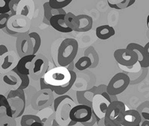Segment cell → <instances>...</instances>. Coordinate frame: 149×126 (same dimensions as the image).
<instances>
[{
	"label": "cell",
	"instance_id": "obj_1",
	"mask_svg": "<svg viewBox=\"0 0 149 126\" xmlns=\"http://www.w3.org/2000/svg\"><path fill=\"white\" fill-rule=\"evenodd\" d=\"M78 51L76 39L67 38L62 41L58 50V63L61 67H67L74 60Z\"/></svg>",
	"mask_w": 149,
	"mask_h": 126
},
{
	"label": "cell",
	"instance_id": "obj_2",
	"mask_svg": "<svg viewBox=\"0 0 149 126\" xmlns=\"http://www.w3.org/2000/svg\"><path fill=\"white\" fill-rule=\"evenodd\" d=\"M126 111L125 105L122 101H113L109 104L104 117V126H116L122 114Z\"/></svg>",
	"mask_w": 149,
	"mask_h": 126
},
{
	"label": "cell",
	"instance_id": "obj_3",
	"mask_svg": "<svg viewBox=\"0 0 149 126\" xmlns=\"http://www.w3.org/2000/svg\"><path fill=\"white\" fill-rule=\"evenodd\" d=\"M49 67V59L43 54H36L32 62L29 63V76L33 80H40L47 73Z\"/></svg>",
	"mask_w": 149,
	"mask_h": 126
},
{
	"label": "cell",
	"instance_id": "obj_4",
	"mask_svg": "<svg viewBox=\"0 0 149 126\" xmlns=\"http://www.w3.org/2000/svg\"><path fill=\"white\" fill-rule=\"evenodd\" d=\"M130 79L127 74L119 72L112 77L107 85V91L110 95L117 96L122 94L130 85Z\"/></svg>",
	"mask_w": 149,
	"mask_h": 126
},
{
	"label": "cell",
	"instance_id": "obj_5",
	"mask_svg": "<svg viewBox=\"0 0 149 126\" xmlns=\"http://www.w3.org/2000/svg\"><path fill=\"white\" fill-rule=\"evenodd\" d=\"M54 93L49 89H40L34 94L31 106L35 111H41L51 106L54 102Z\"/></svg>",
	"mask_w": 149,
	"mask_h": 126
},
{
	"label": "cell",
	"instance_id": "obj_6",
	"mask_svg": "<svg viewBox=\"0 0 149 126\" xmlns=\"http://www.w3.org/2000/svg\"><path fill=\"white\" fill-rule=\"evenodd\" d=\"M113 56L117 63L124 67H132L138 62L137 54L130 49H116L114 51Z\"/></svg>",
	"mask_w": 149,
	"mask_h": 126
},
{
	"label": "cell",
	"instance_id": "obj_7",
	"mask_svg": "<svg viewBox=\"0 0 149 126\" xmlns=\"http://www.w3.org/2000/svg\"><path fill=\"white\" fill-rule=\"evenodd\" d=\"M93 115V110L91 107L86 105L78 104L71 108L70 111V120L75 123H84L88 122Z\"/></svg>",
	"mask_w": 149,
	"mask_h": 126
},
{
	"label": "cell",
	"instance_id": "obj_8",
	"mask_svg": "<svg viewBox=\"0 0 149 126\" xmlns=\"http://www.w3.org/2000/svg\"><path fill=\"white\" fill-rule=\"evenodd\" d=\"M33 48L34 45L32 39L29 36V31H26L17 36L16 49L19 57L21 58L25 56L33 54Z\"/></svg>",
	"mask_w": 149,
	"mask_h": 126
},
{
	"label": "cell",
	"instance_id": "obj_9",
	"mask_svg": "<svg viewBox=\"0 0 149 126\" xmlns=\"http://www.w3.org/2000/svg\"><path fill=\"white\" fill-rule=\"evenodd\" d=\"M110 103V102L101 94H95L93 98V105H92L93 112L98 118L102 119L104 117L105 112L107 111Z\"/></svg>",
	"mask_w": 149,
	"mask_h": 126
},
{
	"label": "cell",
	"instance_id": "obj_10",
	"mask_svg": "<svg viewBox=\"0 0 149 126\" xmlns=\"http://www.w3.org/2000/svg\"><path fill=\"white\" fill-rule=\"evenodd\" d=\"M142 122L139 113L137 110H127L122 114L119 123L122 126H140Z\"/></svg>",
	"mask_w": 149,
	"mask_h": 126
},
{
	"label": "cell",
	"instance_id": "obj_11",
	"mask_svg": "<svg viewBox=\"0 0 149 126\" xmlns=\"http://www.w3.org/2000/svg\"><path fill=\"white\" fill-rule=\"evenodd\" d=\"M126 48L130 49L136 53L138 56V62L142 68H148L149 67V55L144 48V46H142L138 43H129Z\"/></svg>",
	"mask_w": 149,
	"mask_h": 126
},
{
	"label": "cell",
	"instance_id": "obj_12",
	"mask_svg": "<svg viewBox=\"0 0 149 126\" xmlns=\"http://www.w3.org/2000/svg\"><path fill=\"white\" fill-rule=\"evenodd\" d=\"M64 17L65 14H58V15L52 16L49 20L50 25L58 32L64 33V34L72 32L73 30L67 27L65 24Z\"/></svg>",
	"mask_w": 149,
	"mask_h": 126
},
{
	"label": "cell",
	"instance_id": "obj_13",
	"mask_svg": "<svg viewBox=\"0 0 149 126\" xmlns=\"http://www.w3.org/2000/svg\"><path fill=\"white\" fill-rule=\"evenodd\" d=\"M96 94V87H93L89 90L78 91L76 93L77 100L78 103L81 105H86L92 108L93 98Z\"/></svg>",
	"mask_w": 149,
	"mask_h": 126
},
{
	"label": "cell",
	"instance_id": "obj_14",
	"mask_svg": "<svg viewBox=\"0 0 149 126\" xmlns=\"http://www.w3.org/2000/svg\"><path fill=\"white\" fill-rule=\"evenodd\" d=\"M36 54H31V55L25 56H22L18 61L17 64L14 67V70L17 71L19 74H23V75H29L30 73L29 70V63L32 62L34 58L35 57Z\"/></svg>",
	"mask_w": 149,
	"mask_h": 126
},
{
	"label": "cell",
	"instance_id": "obj_15",
	"mask_svg": "<svg viewBox=\"0 0 149 126\" xmlns=\"http://www.w3.org/2000/svg\"><path fill=\"white\" fill-rule=\"evenodd\" d=\"M116 34L115 29L109 25H100L95 29V35L97 38L102 40H107Z\"/></svg>",
	"mask_w": 149,
	"mask_h": 126
},
{
	"label": "cell",
	"instance_id": "obj_16",
	"mask_svg": "<svg viewBox=\"0 0 149 126\" xmlns=\"http://www.w3.org/2000/svg\"><path fill=\"white\" fill-rule=\"evenodd\" d=\"M79 20V28L75 31L76 32H88L93 28V20L91 17L86 14H81L77 16Z\"/></svg>",
	"mask_w": 149,
	"mask_h": 126
},
{
	"label": "cell",
	"instance_id": "obj_17",
	"mask_svg": "<svg viewBox=\"0 0 149 126\" xmlns=\"http://www.w3.org/2000/svg\"><path fill=\"white\" fill-rule=\"evenodd\" d=\"M64 22L66 26L71 28L73 31H75L79 28V20L78 17L71 12L65 14Z\"/></svg>",
	"mask_w": 149,
	"mask_h": 126
},
{
	"label": "cell",
	"instance_id": "obj_18",
	"mask_svg": "<svg viewBox=\"0 0 149 126\" xmlns=\"http://www.w3.org/2000/svg\"><path fill=\"white\" fill-rule=\"evenodd\" d=\"M19 78L18 76L14 72V71H10V72L5 73L2 76V81L5 85L9 86H16L17 85H19Z\"/></svg>",
	"mask_w": 149,
	"mask_h": 126
},
{
	"label": "cell",
	"instance_id": "obj_19",
	"mask_svg": "<svg viewBox=\"0 0 149 126\" xmlns=\"http://www.w3.org/2000/svg\"><path fill=\"white\" fill-rule=\"evenodd\" d=\"M84 56H87L92 61V65L90 68H95L98 66L99 63V56L95 48L93 47H90L84 51Z\"/></svg>",
	"mask_w": 149,
	"mask_h": 126
},
{
	"label": "cell",
	"instance_id": "obj_20",
	"mask_svg": "<svg viewBox=\"0 0 149 126\" xmlns=\"http://www.w3.org/2000/svg\"><path fill=\"white\" fill-rule=\"evenodd\" d=\"M92 65V61L87 56H83L78 59L75 64L74 67L78 69V71H84L86 69L90 68Z\"/></svg>",
	"mask_w": 149,
	"mask_h": 126
},
{
	"label": "cell",
	"instance_id": "obj_21",
	"mask_svg": "<svg viewBox=\"0 0 149 126\" xmlns=\"http://www.w3.org/2000/svg\"><path fill=\"white\" fill-rule=\"evenodd\" d=\"M2 109L5 111V115L10 116V117H13L12 109L10 104H9L8 99H7V97L5 96H4L2 94H0V115L3 114Z\"/></svg>",
	"mask_w": 149,
	"mask_h": 126
},
{
	"label": "cell",
	"instance_id": "obj_22",
	"mask_svg": "<svg viewBox=\"0 0 149 126\" xmlns=\"http://www.w3.org/2000/svg\"><path fill=\"white\" fill-rule=\"evenodd\" d=\"M34 122L42 123V119L37 115L34 114H26L22 115L20 120L21 126H30Z\"/></svg>",
	"mask_w": 149,
	"mask_h": 126
},
{
	"label": "cell",
	"instance_id": "obj_23",
	"mask_svg": "<svg viewBox=\"0 0 149 126\" xmlns=\"http://www.w3.org/2000/svg\"><path fill=\"white\" fill-rule=\"evenodd\" d=\"M29 36H30L31 39H32L33 42V45H34L33 54H36L38 52V50L41 46V43H42L40 35L37 32H31L29 33Z\"/></svg>",
	"mask_w": 149,
	"mask_h": 126
},
{
	"label": "cell",
	"instance_id": "obj_24",
	"mask_svg": "<svg viewBox=\"0 0 149 126\" xmlns=\"http://www.w3.org/2000/svg\"><path fill=\"white\" fill-rule=\"evenodd\" d=\"M135 2L136 0H123V1H121L118 3L108 4V5L111 8L116 9V10H123V9L130 7Z\"/></svg>",
	"mask_w": 149,
	"mask_h": 126
},
{
	"label": "cell",
	"instance_id": "obj_25",
	"mask_svg": "<svg viewBox=\"0 0 149 126\" xmlns=\"http://www.w3.org/2000/svg\"><path fill=\"white\" fill-rule=\"evenodd\" d=\"M72 1L73 0H49V3L52 9H63Z\"/></svg>",
	"mask_w": 149,
	"mask_h": 126
},
{
	"label": "cell",
	"instance_id": "obj_26",
	"mask_svg": "<svg viewBox=\"0 0 149 126\" xmlns=\"http://www.w3.org/2000/svg\"><path fill=\"white\" fill-rule=\"evenodd\" d=\"M12 71H14L17 76H18V77L19 78V80H20V85L17 87V89H21V90H24L27 88L30 85V77H29V75H23V74H19V72H17V71L14 70V69H12Z\"/></svg>",
	"mask_w": 149,
	"mask_h": 126
},
{
	"label": "cell",
	"instance_id": "obj_27",
	"mask_svg": "<svg viewBox=\"0 0 149 126\" xmlns=\"http://www.w3.org/2000/svg\"><path fill=\"white\" fill-rule=\"evenodd\" d=\"M138 112L139 113L142 119L149 120V102H145L138 107Z\"/></svg>",
	"mask_w": 149,
	"mask_h": 126
},
{
	"label": "cell",
	"instance_id": "obj_28",
	"mask_svg": "<svg viewBox=\"0 0 149 126\" xmlns=\"http://www.w3.org/2000/svg\"><path fill=\"white\" fill-rule=\"evenodd\" d=\"M0 126H17L16 119L5 114L0 115Z\"/></svg>",
	"mask_w": 149,
	"mask_h": 126
},
{
	"label": "cell",
	"instance_id": "obj_29",
	"mask_svg": "<svg viewBox=\"0 0 149 126\" xmlns=\"http://www.w3.org/2000/svg\"><path fill=\"white\" fill-rule=\"evenodd\" d=\"M24 92H25V95H26V106H28L31 104V101L34 94L37 92V90L35 89V87H29V86L27 88L24 89Z\"/></svg>",
	"mask_w": 149,
	"mask_h": 126
},
{
	"label": "cell",
	"instance_id": "obj_30",
	"mask_svg": "<svg viewBox=\"0 0 149 126\" xmlns=\"http://www.w3.org/2000/svg\"><path fill=\"white\" fill-rule=\"evenodd\" d=\"M14 64V58L11 55H7L3 59V62L1 65L2 70H8Z\"/></svg>",
	"mask_w": 149,
	"mask_h": 126
},
{
	"label": "cell",
	"instance_id": "obj_31",
	"mask_svg": "<svg viewBox=\"0 0 149 126\" xmlns=\"http://www.w3.org/2000/svg\"><path fill=\"white\" fill-rule=\"evenodd\" d=\"M21 0H10L9 2V9H10V17H14L17 14V7Z\"/></svg>",
	"mask_w": 149,
	"mask_h": 126
},
{
	"label": "cell",
	"instance_id": "obj_32",
	"mask_svg": "<svg viewBox=\"0 0 149 126\" xmlns=\"http://www.w3.org/2000/svg\"><path fill=\"white\" fill-rule=\"evenodd\" d=\"M43 126H63L61 125L58 122V120L56 119V115L55 112H54V114L49 116V118L46 119V120L45 121Z\"/></svg>",
	"mask_w": 149,
	"mask_h": 126
},
{
	"label": "cell",
	"instance_id": "obj_33",
	"mask_svg": "<svg viewBox=\"0 0 149 126\" xmlns=\"http://www.w3.org/2000/svg\"><path fill=\"white\" fill-rule=\"evenodd\" d=\"M70 97H71V96H70L69 95H66V94H64V95H61V96H58L56 99H54V102H53V106H54V112L57 111L59 105L61 104V103H63V101L66 100V99H69V98Z\"/></svg>",
	"mask_w": 149,
	"mask_h": 126
},
{
	"label": "cell",
	"instance_id": "obj_34",
	"mask_svg": "<svg viewBox=\"0 0 149 126\" xmlns=\"http://www.w3.org/2000/svg\"><path fill=\"white\" fill-rule=\"evenodd\" d=\"M10 17L9 13L0 14V30H3L8 25Z\"/></svg>",
	"mask_w": 149,
	"mask_h": 126
},
{
	"label": "cell",
	"instance_id": "obj_35",
	"mask_svg": "<svg viewBox=\"0 0 149 126\" xmlns=\"http://www.w3.org/2000/svg\"><path fill=\"white\" fill-rule=\"evenodd\" d=\"M10 0H0V14L10 12L9 2Z\"/></svg>",
	"mask_w": 149,
	"mask_h": 126
},
{
	"label": "cell",
	"instance_id": "obj_36",
	"mask_svg": "<svg viewBox=\"0 0 149 126\" xmlns=\"http://www.w3.org/2000/svg\"><path fill=\"white\" fill-rule=\"evenodd\" d=\"M52 8L49 5V2H46L43 4V12H44V18L46 19L48 21L50 20L51 17H52Z\"/></svg>",
	"mask_w": 149,
	"mask_h": 126
},
{
	"label": "cell",
	"instance_id": "obj_37",
	"mask_svg": "<svg viewBox=\"0 0 149 126\" xmlns=\"http://www.w3.org/2000/svg\"><path fill=\"white\" fill-rule=\"evenodd\" d=\"M100 118H98L96 115L93 112V115H92L91 119L89 120L88 122H86V123H81L84 126H93L95 123H98V122L100 121Z\"/></svg>",
	"mask_w": 149,
	"mask_h": 126
},
{
	"label": "cell",
	"instance_id": "obj_38",
	"mask_svg": "<svg viewBox=\"0 0 149 126\" xmlns=\"http://www.w3.org/2000/svg\"><path fill=\"white\" fill-rule=\"evenodd\" d=\"M4 30H5V32L7 33L8 34H9L10 36H16V37H17L18 36L21 35V34H22L24 33V32H19V31H16V30H12V29H10L8 26H6V27L4 28Z\"/></svg>",
	"mask_w": 149,
	"mask_h": 126
},
{
	"label": "cell",
	"instance_id": "obj_39",
	"mask_svg": "<svg viewBox=\"0 0 149 126\" xmlns=\"http://www.w3.org/2000/svg\"><path fill=\"white\" fill-rule=\"evenodd\" d=\"M104 91H107V85H100L98 87H96V94H101Z\"/></svg>",
	"mask_w": 149,
	"mask_h": 126
},
{
	"label": "cell",
	"instance_id": "obj_40",
	"mask_svg": "<svg viewBox=\"0 0 149 126\" xmlns=\"http://www.w3.org/2000/svg\"><path fill=\"white\" fill-rule=\"evenodd\" d=\"M66 11L63 9H52V16L58 15V14H66Z\"/></svg>",
	"mask_w": 149,
	"mask_h": 126
},
{
	"label": "cell",
	"instance_id": "obj_41",
	"mask_svg": "<svg viewBox=\"0 0 149 126\" xmlns=\"http://www.w3.org/2000/svg\"><path fill=\"white\" fill-rule=\"evenodd\" d=\"M8 52V49L4 45H0V56L5 55V54H7Z\"/></svg>",
	"mask_w": 149,
	"mask_h": 126
},
{
	"label": "cell",
	"instance_id": "obj_42",
	"mask_svg": "<svg viewBox=\"0 0 149 126\" xmlns=\"http://www.w3.org/2000/svg\"><path fill=\"white\" fill-rule=\"evenodd\" d=\"M66 67L68 69V70H69V71H74V70H73V68H74V61H73V62H72L71 63H70V64L69 65H68L67 67Z\"/></svg>",
	"mask_w": 149,
	"mask_h": 126
},
{
	"label": "cell",
	"instance_id": "obj_43",
	"mask_svg": "<svg viewBox=\"0 0 149 126\" xmlns=\"http://www.w3.org/2000/svg\"><path fill=\"white\" fill-rule=\"evenodd\" d=\"M30 126H43V125H42V123H40V122H34Z\"/></svg>",
	"mask_w": 149,
	"mask_h": 126
},
{
	"label": "cell",
	"instance_id": "obj_44",
	"mask_svg": "<svg viewBox=\"0 0 149 126\" xmlns=\"http://www.w3.org/2000/svg\"><path fill=\"white\" fill-rule=\"evenodd\" d=\"M140 126H149V120H145V121H143Z\"/></svg>",
	"mask_w": 149,
	"mask_h": 126
},
{
	"label": "cell",
	"instance_id": "obj_45",
	"mask_svg": "<svg viewBox=\"0 0 149 126\" xmlns=\"http://www.w3.org/2000/svg\"><path fill=\"white\" fill-rule=\"evenodd\" d=\"M110 99H111V102H113V101H117V100H118V98H117V96H113V95H110Z\"/></svg>",
	"mask_w": 149,
	"mask_h": 126
},
{
	"label": "cell",
	"instance_id": "obj_46",
	"mask_svg": "<svg viewBox=\"0 0 149 126\" xmlns=\"http://www.w3.org/2000/svg\"><path fill=\"white\" fill-rule=\"evenodd\" d=\"M144 48L146 49V50L147 51V53L148 54V55H149V42H148V43H146V45L144 46Z\"/></svg>",
	"mask_w": 149,
	"mask_h": 126
},
{
	"label": "cell",
	"instance_id": "obj_47",
	"mask_svg": "<svg viewBox=\"0 0 149 126\" xmlns=\"http://www.w3.org/2000/svg\"><path fill=\"white\" fill-rule=\"evenodd\" d=\"M76 124H77V123H75V122H74V121H72V120H70V123L67 124V126H74Z\"/></svg>",
	"mask_w": 149,
	"mask_h": 126
},
{
	"label": "cell",
	"instance_id": "obj_48",
	"mask_svg": "<svg viewBox=\"0 0 149 126\" xmlns=\"http://www.w3.org/2000/svg\"><path fill=\"white\" fill-rule=\"evenodd\" d=\"M146 23H147V27L149 30V15L147 17V19H146Z\"/></svg>",
	"mask_w": 149,
	"mask_h": 126
},
{
	"label": "cell",
	"instance_id": "obj_49",
	"mask_svg": "<svg viewBox=\"0 0 149 126\" xmlns=\"http://www.w3.org/2000/svg\"><path fill=\"white\" fill-rule=\"evenodd\" d=\"M116 126H122V125L120 124V123H118V124L116 125Z\"/></svg>",
	"mask_w": 149,
	"mask_h": 126
}]
</instances>
